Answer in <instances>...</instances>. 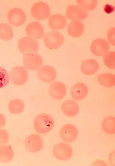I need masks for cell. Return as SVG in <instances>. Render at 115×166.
Returning a JSON list of instances; mask_svg holds the SVG:
<instances>
[{
    "mask_svg": "<svg viewBox=\"0 0 115 166\" xmlns=\"http://www.w3.org/2000/svg\"><path fill=\"white\" fill-rule=\"evenodd\" d=\"M14 36L13 29L9 24L4 23L0 24V38L5 41L12 39Z\"/></svg>",
    "mask_w": 115,
    "mask_h": 166,
    "instance_id": "obj_25",
    "label": "cell"
},
{
    "mask_svg": "<svg viewBox=\"0 0 115 166\" xmlns=\"http://www.w3.org/2000/svg\"><path fill=\"white\" fill-rule=\"evenodd\" d=\"M24 145L27 151L30 152H37L42 148L43 142L40 136L38 134H32L25 138Z\"/></svg>",
    "mask_w": 115,
    "mask_h": 166,
    "instance_id": "obj_8",
    "label": "cell"
},
{
    "mask_svg": "<svg viewBox=\"0 0 115 166\" xmlns=\"http://www.w3.org/2000/svg\"><path fill=\"white\" fill-rule=\"evenodd\" d=\"M14 153L12 147L9 145L0 146V162L7 163L13 158Z\"/></svg>",
    "mask_w": 115,
    "mask_h": 166,
    "instance_id": "obj_21",
    "label": "cell"
},
{
    "mask_svg": "<svg viewBox=\"0 0 115 166\" xmlns=\"http://www.w3.org/2000/svg\"><path fill=\"white\" fill-rule=\"evenodd\" d=\"M9 139V135L8 131L4 129H0V146L7 144Z\"/></svg>",
    "mask_w": 115,
    "mask_h": 166,
    "instance_id": "obj_29",
    "label": "cell"
},
{
    "mask_svg": "<svg viewBox=\"0 0 115 166\" xmlns=\"http://www.w3.org/2000/svg\"><path fill=\"white\" fill-rule=\"evenodd\" d=\"M102 128L106 134L113 135L115 134V118L109 116L105 117L101 123Z\"/></svg>",
    "mask_w": 115,
    "mask_h": 166,
    "instance_id": "obj_22",
    "label": "cell"
},
{
    "mask_svg": "<svg viewBox=\"0 0 115 166\" xmlns=\"http://www.w3.org/2000/svg\"><path fill=\"white\" fill-rule=\"evenodd\" d=\"M115 27L110 29L107 33L108 42L114 46H115Z\"/></svg>",
    "mask_w": 115,
    "mask_h": 166,
    "instance_id": "obj_30",
    "label": "cell"
},
{
    "mask_svg": "<svg viewBox=\"0 0 115 166\" xmlns=\"http://www.w3.org/2000/svg\"><path fill=\"white\" fill-rule=\"evenodd\" d=\"M65 17L59 14L51 15L48 21L49 26L53 30H60L66 26V22Z\"/></svg>",
    "mask_w": 115,
    "mask_h": 166,
    "instance_id": "obj_19",
    "label": "cell"
},
{
    "mask_svg": "<svg viewBox=\"0 0 115 166\" xmlns=\"http://www.w3.org/2000/svg\"><path fill=\"white\" fill-rule=\"evenodd\" d=\"M48 92L49 95L55 100H60L63 98L66 93V88L65 84L59 81H56L51 84Z\"/></svg>",
    "mask_w": 115,
    "mask_h": 166,
    "instance_id": "obj_14",
    "label": "cell"
},
{
    "mask_svg": "<svg viewBox=\"0 0 115 166\" xmlns=\"http://www.w3.org/2000/svg\"><path fill=\"white\" fill-rule=\"evenodd\" d=\"M84 26L81 21L73 20L68 25L67 31L68 34L74 38L80 36L84 31Z\"/></svg>",
    "mask_w": 115,
    "mask_h": 166,
    "instance_id": "obj_20",
    "label": "cell"
},
{
    "mask_svg": "<svg viewBox=\"0 0 115 166\" xmlns=\"http://www.w3.org/2000/svg\"><path fill=\"white\" fill-rule=\"evenodd\" d=\"M87 11L77 5H69L67 8L66 16L70 20H83L88 16Z\"/></svg>",
    "mask_w": 115,
    "mask_h": 166,
    "instance_id": "obj_13",
    "label": "cell"
},
{
    "mask_svg": "<svg viewBox=\"0 0 115 166\" xmlns=\"http://www.w3.org/2000/svg\"><path fill=\"white\" fill-rule=\"evenodd\" d=\"M81 71L86 75H92L99 69V64L94 59H88L83 61L80 66Z\"/></svg>",
    "mask_w": 115,
    "mask_h": 166,
    "instance_id": "obj_18",
    "label": "cell"
},
{
    "mask_svg": "<svg viewBox=\"0 0 115 166\" xmlns=\"http://www.w3.org/2000/svg\"><path fill=\"white\" fill-rule=\"evenodd\" d=\"M32 16L38 20L48 18L50 15V8L46 3L40 1L34 3L31 9Z\"/></svg>",
    "mask_w": 115,
    "mask_h": 166,
    "instance_id": "obj_6",
    "label": "cell"
},
{
    "mask_svg": "<svg viewBox=\"0 0 115 166\" xmlns=\"http://www.w3.org/2000/svg\"><path fill=\"white\" fill-rule=\"evenodd\" d=\"M23 62L26 68L30 70H37L42 66L43 60L40 55L31 53L24 54Z\"/></svg>",
    "mask_w": 115,
    "mask_h": 166,
    "instance_id": "obj_10",
    "label": "cell"
},
{
    "mask_svg": "<svg viewBox=\"0 0 115 166\" xmlns=\"http://www.w3.org/2000/svg\"><path fill=\"white\" fill-rule=\"evenodd\" d=\"M78 131L75 126L73 124H67L63 125L59 131L61 138L68 143L74 141L78 136Z\"/></svg>",
    "mask_w": 115,
    "mask_h": 166,
    "instance_id": "obj_11",
    "label": "cell"
},
{
    "mask_svg": "<svg viewBox=\"0 0 115 166\" xmlns=\"http://www.w3.org/2000/svg\"><path fill=\"white\" fill-rule=\"evenodd\" d=\"M18 46L20 51L25 54L36 53L39 48V45L36 40L29 37H23L19 39L18 42Z\"/></svg>",
    "mask_w": 115,
    "mask_h": 166,
    "instance_id": "obj_5",
    "label": "cell"
},
{
    "mask_svg": "<svg viewBox=\"0 0 115 166\" xmlns=\"http://www.w3.org/2000/svg\"><path fill=\"white\" fill-rule=\"evenodd\" d=\"M103 59L105 65L109 68H115V52L112 51H108L103 55Z\"/></svg>",
    "mask_w": 115,
    "mask_h": 166,
    "instance_id": "obj_26",
    "label": "cell"
},
{
    "mask_svg": "<svg viewBox=\"0 0 115 166\" xmlns=\"http://www.w3.org/2000/svg\"><path fill=\"white\" fill-rule=\"evenodd\" d=\"M9 76L10 79L13 84L16 85L20 86L27 82L28 79V73L24 67L17 66L11 69Z\"/></svg>",
    "mask_w": 115,
    "mask_h": 166,
    "instance_id": "obj_3",
    "label": "cell"
},
{
    "mask_svg": "<svg viewBox=\"0 0 115 166\" xmlns=\"http://www.w3.org/2000/svg\"><path fill=\"white\" fill-rule=\"evenodd\" d=\"M61 109L63 113L69 117L75 116L79 111L78 104L73 100H67L64 101L61 105Z\"/></svg>",
    "mask_w": 115,
    "mask_h": 166,
    "instance_id": "obj_17",
    "label": "cell"
},
{
    "mask_svg": "<svg viewBox=\"0 0 115 166\" xmlns=\"http://www.w3.org/2000/svg\"><path fill=\"white\" fill-rule=\"evenodd\" d=\"M10 81L9 75L4 68L0 66V88L6 87Z\"/></svg>",
    "mask_w": 115,
    "mask_h": 166,
    "instance_id": "obj_28",
    "label": "cell"
},
{
    "mask_svg": "<svg viewBox=\"0 0 115 166\" xmlns=\"http://www.w3.org/2000/svg\"><path fill=\"white\" fill-rule=\"evenodd\" d=\"M6 123V119L5 116L0 113V129L3 127Z\"/></svg>",
    "mask_w": 115,
    "mask_h": 166,
    "instance_id": "obj_33",
    "label": "cell"
},
{
    "mask_svg": "<svg viewBox=\"0 0 115 166\" xmlns=\"http://www.w3.org/2000/svg\"><path fill=\"white\" fill-rule=\"evenodd\" d=\"M88 93V87L83 83H77L73 85L70 89V93L73 98L77 100L83 99Z\"/></svg>",
    "mask_w": 115,
    "mask_h": 166,
    "instance_id": "obj_16",
    "label": "cell"
},
{
    "mask_svg": "<svg viewBox=\"0 0 115 166\" xmlns=\"http://www.w3.org/2000/svg\"><path fill=\"white\" fill-rule=\"evenodd\" d=\"M91 166H107L108 165L106 162L102 160H97L93 162Z\"/></svg>",
    "mask_w": 115,
    "mask_h": 166,
    "instance_id": "obj_32",
    "label": "cell"
},
{
    "mask_svg": "<svg viewBox=\"0 0 115 166\" xmlns=\"http://www.w3.org/2000/svg\"><path fill=\"white\" fill-rule=\"evenodd\" d=\"M110 48V43L107 40L102 38H98L93 41L91 43L90 50L94 55L101 56L109 51Z\"/></svg>",
    "mask_w": 115,
    "mask_h": 166,
    "instance_id": "obj_12",
    "label": "cell"
},
{
    "mask_svg": "<svg viewBox=\"0 0 115 166\" xmlns=\"http://www.w3.org/2000/svg\"><path fill=\"white\" fill-rule=\"evenodd\" d=\"M97 80L100 84L107 88L115 85V75L111 73H104L98 75Z\"/></svg>",
    "mask_w": 115,
    "mask_h": 166,
    "instance_id": "obj_23",
    "label": "cell"
},
{
    "mask_svg": "<svg viewBox=\"0 0 115 166\" xmlns=\"http://www.w3.org/2000/svg\"><path fill=\"white\" fill-rule=\"evenodd\" d=\"M110 157L109 158V161L110 165L112 166H114L113 163L115 164V158H114V157H115L114 152L113 153V152L111 153Z\"/></svg>",
    "mask_w": 115,
    "mask_h": 166,
    "instance_id": "obj_34",
    "label": "cell"
},
{
    "mask_svg": "<svg viewBox=\"0 0 115 166\" xmlns=\"http://www.w3.org/2000/svg\"><path fill=\"white\" fill-rule=\"evenodd\" d=\"M104 11L108 14L113 12L114 10V6L108 4H106L104 8Z\"/></svg>",
    "mask_w": 115,
    "mask_h": 166,
    "instance_id": "obj_31",
    "label": "cell"
},
{
    "mask_svg": "<svg viewBox=\"0 0 115 166\" xmlns=\"http://www.w3.org/2000/svg\"><path fill=\"white\" fill-rule=\"evenodd\" d=\"M24 105L23 101L21 99H15L11 100L8 105L9 112L13 114H18L23 112Z\"/></svg>",
    "mask_w": 115,
    "mask_h": 166,
    "instance_id": "obj_24",
    "label": "cell"
},
{
    "mask_svg": "<svg viewBox=\"0 0 115 166\" xmlns=\"http://www.w3.org/2000/svg\"><path fill=\"white\" fill-rule=\"evenodd\" d=\"M52 152L56 158L64 161L70 160L73 155L71 147L65 142H60L54 145Z\"/></svg>",
    "mask_w": 115,
    "mask_h": 166,
    "instance_id": "obj_2",
    "label": "cell"
},
{
    "mask_svg": "<svg viewBox=\"0 0 115 166\" xmlns=\"http://www.w3.org/2000/svg\"><path fill=\"white\" fill-rule=\"evenodd\" d=\"M37 75L40 80L46 83H50L55 79L57 72L53 67L43 65L37 70Z\"/></svg>",
    "mask_w": 115,
    "mask_h": 166,
    "instance_id": "obj_9",
    "label": "cell"
},
{
    "mask_svg": "<svg viewBox=\"0 0 115 166\" xmlns=\"http://www.w3.org/2000/svg\"><path fill=\"white\" fill-rule=\"evenodd\" d=\"M7 18L9 24L15 26H19L25 23L26 16L24 11L18 7L13 8L8 12Z\"/></svg>",
    "mask_w": 115,
    "mask_h": 166,
    "instance_id": "obj_7",
    "label": "cell"
},
{
    "mask_svg": "<svg viewBox=\"0 0 115 166\" xmlns=\"http://www.w3.org/2000/svg\"><path fill=\"white\" fill-rule=\"evenodd\" d=\"M64 41L63 36L56 31H52L47 32L43 38L45 46L50 49L59 48L63 44Z\"/></svg>",
    "mask_w": 115,
    "mask_h": 166,
    "instance_id": "obj_4",
    "label": "cell"
},
{
    "mask_svg": "<svg viewBox=\"0 0 115 166\" xmlns=\"http://www.w3.org/2000/svg\"><path fill=\"white\" fill-rule=\"evenodd\" d=\"M97 0H77V4L87 11L93 10L97 5Z\"/></svg>",
    "mask_w": 115,
    "mask_h": 166,
    "instance_id": "obj_27",
    "label": "cell"
},
{
    "mask_svg": "<svg viewBox=\"0 0 115 166\" xmlns=\"http://www.w3.org/2000/svg\"><path fill=\"white\" fill-rule=\"evenodd\" d=\"M53 118L47 113H41L35 118L33 126L35 130L38 133L46 134L50 132L54 126Z\"/></svg>",
    "mask_w": 115,
    "mask_h": 166,
    "instance_id": "obj_1",
    "label": "cell"
},
{
    "mask_svg": "<svg viewBox=\"0 0 115 166\" xmlns=\"http://www.w3.org/2000/svg\"><path fill=\"white\" fill-rule=\"evenodd\" d=\"M25 32L28 37L35 40L42 38L44 34L43 26L38 21H33L28 24L26 27Z\"/></svg>",
    "mask_w": 115,
    "mask_h": 166,
    "instance_id": "obj_15",
    "label": "cell"
}]
</instances>
